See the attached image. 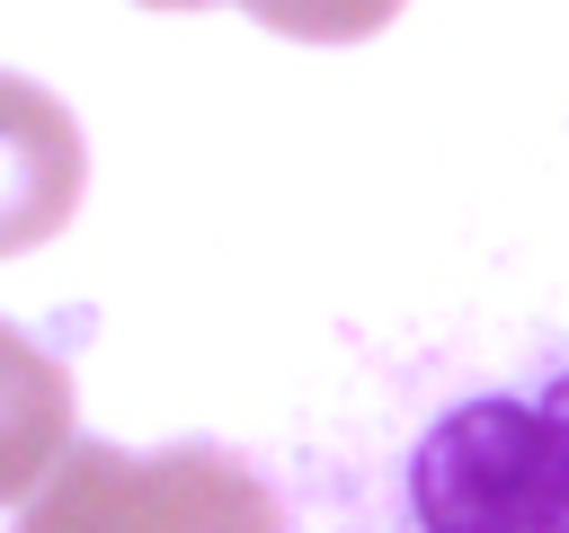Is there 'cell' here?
Returning a JSON list of instances; mask_svg holds the SVG:
<instances>
[{"label": "cell", "mask_w": 569, "mask_h": 533, "mask_svg": "<svg viewBox=\"0 0 569 533\" xmlns=\"http://www.w3.org/2000/svg\"><path fill=\"white\" fill-rule=\"evenodd\" d=\"M258 27H276V36H293V44H365V36H382L409 0H240Z\"/></svg>", "instance_id": "cell-5"}, {"label": "cell", "mask_w": 569, "mask_h": 533, "mask_svg": "<svg viewBox=\"0 0 569 533\" xmlns=\"http://www.w3.org/2000/svg\"><path fill=\"white\" fill-rule=\"evenodd\" d=\"M18 533H284V506L231 444H71Z\"/></svg>", "instance_id": "cell-2"}, {"label": "cell", "mask_w": 569, "mask_h": 533, "mask_svg": "<svg viewBox=\"0 0 569 533\" xmlns=\"http://www.w3.org/2000/svg\"><path fill=\"white\" fill-rule=\"evenodd\" d=\"M142 9H213V0H142Z\"/></svg>", "instance_id": "cell-6"}, {"label": "cell", "mask_w": 569, "mask_h": 533, "mask_svg": "<svg viewBox=\"0 0 569 533\" xmlns=\"http://www.w3.org/2000/svg\"><path fill=\"white\" fill-rule=\"evenodd\" d=\"M418 533H569V364L533 391L453 400L409 444Z\"/></svg>", "instance_id": "cell-1"}, {"label": "cell", "mask_w": 569, "mask_h": 533, "mask_svg": "<svg viewBox=\"0 0 569 533\" xmlns=\"http://www.w3.org/2000/svg\"><path fill=\"white\" fill-rule=\"evenodd\" d=\"M89 187V142L53 89L27 71H0V258L44 249Z\"/></svg>", "instance_id": "cell-3"}, {"label": "cell", "mask_w": 569, "mask_h": 533, "mask_svg": "<svg viewBox=\"0 0 569 533\" xmlns=\"http://www.w3.org/2000/svg\"><path fill=\"white\" fill-rule=\"evenodd\" d=\"M71 453V373L53 346L0 320V506L36 497Z\"/></svg>", "instance_id": "cell-4"}]
</instances>
